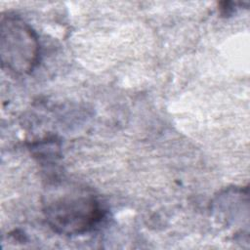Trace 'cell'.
<instances>
[{"mask_svg": "<svg viewBox=\"0 0 250 250\" xmlns=\"http://www.w3.org/2000/svg\"><path fill=\"white\" fill-rule=\"evenodd\" d=\"M45 219L55 231L67 235L91 230L102 220L97 196L77 184H58L49 188L43 201Z\"/></svg>", "mask_w": 250, "mask_h": 250, "instance_id": "cell-1", "label": "cell"}, {"mask_svg": "<svg viewBox=\"0 0 250 250\" xmlns=\"http://www.w3.org/2000/svg\"><path fill=\"white\" fill-rule=\"evenodd\" d=\"M40 45L34 30L21 18L3 15L0 22V57L4 67L27 74L39 61Z\"/></svg>", "mask_w": 250, "mask_h": 250, "instance_id": "cell-2", "label": "cell"}]
</instances>
